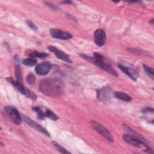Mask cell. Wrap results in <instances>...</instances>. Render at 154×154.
I'll list each match as a JSON object with an SVG mask.
<instances>
[{"mask_svg":"<svg viewBox=\"0 0 154 154\" xmlns=\"http://www.w3.org/2000/svg\"><path fill=\"white\" fill-rule=\"evenodd\" d=\"M94 40L96 45L98 46H102L106 40V35L104 31L102 29H97L94 33Z\"/></svg>","mask_w":154,"mask_h":154,"instance_id":"4fadbf2b","label":"cell"},{"mask_svg":"<svg viewBox=\"0 0 154 154\" xmlns=\"http://www.w3.org/2000/svg\"><path fill=\"white\" fill-rule=\"evenodd\" d=\"M6 80L9 82L10 83L12 84L14 87L22 94L25 95L26 97H29L33 100H35L37 98V96L36 94L33 93L32 91L29 90V89L26 88L25 87V86H23V85L22 84V83L19 82L18 81H17L16 80L14 81L12 78L11 77H8L6 78Z\"/></svg>","mask_w":154,"mask_h":154,"instance_id":"277c9868","label":"cell"},{"mask_svg":"<svg viewBox=\"0 0 154 154\" xmlns=\"http://www.w3.org/2000/svg\"><path fill=\"white\" fill-rule=\"evenodd\" d=\"M143 69L146 72V73L152 79H153L154 76V70L153 69L151 68L150 67L147 66L146 64H143Z\"/></svg>","mask_w":154,"mask_h":154,"instance_id":"d6986e66","label":"cell"},{"mask_svg":"<svg viewBox=\"0 0 154 154\" xmlns=\"http://www.w3.org/2000/svg\"><path fill=\"white\" fill-rule=\"evenodd\" d=\"M22 119L23 120V121L26 124H28L29 126H31L33 129H35L36 131L43 134L44 135H45L48 137H50L49 133L44 128H43L42 126H40V125H38L34 121H33L31 119H30L29 117H28V116H26V115H24V114H22Z\"/></svg>","mask_w":154,"mask_h":154,"instance_id":"ba28073f","label":"cell"},{"mask_svg":"<svg viewBox=\"0 0 154 154\" xmlns=\"http://www.w3.org/2000/svg\"><path fill=\"white\" fill-rule=\"evenodd\" d=\"M142 111L144 113H146V112H153V109L152 108H149V107H146V108H144Z\"/></svg>","mask_w":154,"mask_h":154,"instance_id":"484cf974","label":"cell"},{"mask_svg":"<svg viewBox=\"0 0 154 154\" xmlns=\"http://www.w3.org/2000/svg\"><path fill=\"white\" fill-rule=\"evenodd\" d=\"M114 94L112 90L108 87H104L97 91V98L100 101H106L111 99Z\"/></svg>","mask_w":154,"mask_h":154,"instance_id":"9c48e42d","label":"cell"},{"mask_svg":"<svg viewBox=\"0 0 154 154\" xmlns=\"http://www.w3.org/2000/svg\"><path fill=\"white\" fill-rule=\"evenodd\" d=\"M93 55H94V58L97 60H99V61H103L104 60V57L99 52H94L93 54Z\"/></svg>","mask_w":154,"mask_h":154,"instance_id":"603a6c76","label":"cell"},{"mask_svg":"<svg viewBox=\"0 0 154 154\" xmlns=\"http://www.w3.org/2000/svg\"><path fill=\"white\" fill-rule=\"evenodd\" d=\"M40 90L49 97H58L63 91L62 81L57 78H49L43 80L39 86Z\"/></svg>","mask_w":154,"mask_h":154,"instance_id":"6da1fadb","label":"cell"},{"mask_svg":"<svg viewBox=\"0 0 154 154\" xmlns=\"http://www.w3.org/2000/svg\"><path fill=\"white\" fill-rule=\"evenodd\" d=\"M52 144L54 145V146L58 150L60 151L61 153H71L70 152H69L67 150H66L64 147H63V146H61L60 144H59L58 143L55 142V141H52Z\"/></svg>","mask_w":154,"mask_h":154,"instance_id":"ffe728a7","label":"cell"},{"mask_svg":"<svg viewBox=\"0 0 154 154\" xmlns=\"http://www.w3.org/2000/svg\"><path fill=\"white\" fill-rule=\"evenodd\" d=\"M52 68V64L50 62H42L37 64L35 70L37 75L43 76L47 75Z\"/></svg>","mask_w":154,"mask_h":154,"instance_id":"7c38bea8","label":"cell"},{"mask_svg":"<svg viewBox=\"0 0 154 154\" xmlns=\"http://www.w3.org/2000/svg\"><path fill=\"white\" fill-rule=\"evenodd\" d=\"M50 34L52 37L60 40H69L72 38V35L70 33L56 28L51 29Z\"/></svg>","mask_w":154,"mask_h":154,"instance_id":"30bf717a","label":"cell"},{"mask_svg":"<svg viewBox=\"0 0 154 154\" xmlns=\"http://www.w3.org/2000/svg\"><path fill=\"white\" fill-rule=\"evenodd\" d=\"M48 48L51 52L54 54V55L57 57V58L69 63H72V60L70 59L69 56L67 54H66L65 52L58 49L55 46H49Z\"/></svg>","mask_w":154,"mask_h":154,"instance_id":"8fae6325","label":"cell"},{"mask_svg":"<svg viewBox=\"0 0 154 154\" xmlns=\"http://www.w3.org/2000/svg\"><path fill=\"white\" fill-rule=\"evenodd\" d=\"M4 111L7 118L14 124L19 125L21 123L22 117L16 108L13 106H6L4 107Z\"/></svg>","mask_w":154,"mask_h":154,"instance_id":"3957f363","label":"cell"},{"mask_svg":"<svg viewBox=\"0 0 154 154\" xmlns=\"http://www.w3.org/2000/svg\"><path fill=\"white\" fill-rule=\"evenodd\" d=\"M119 68L129 77H130L133 81H135L138 77V73L137 69L131 64L123 63L119 62L117 63Z\"/></svg>","mask_w":154,"mask_h":154,"instance_id":"5b68a950","label":"cell"},{"mask_svg":"<svg viewBox=\"0 0 154 154\" xmlns=\"http://www.w3.org/2000/svg\"><path fill=\"white\" fill-rule=\"evenodd\" d=\"M14 59L16 61H19V57H18V55H14Z\"/></svg>","mask_w":154,"mask_h":154,"instance_id":"4316f807","label":"cell"},{"mask_svg":"<svg viewBox=\"0 0 154 154\" xmlns=\"http://www.w3.org/2000/svg\"><path fill=\"white\" fill-rule=\"evenodd\" d=\"M45 115H46V117H48L49 119H52V120H54V121L57 120L58 119V117L54 112H52L50 109H47L46 111Z\"/></svg>","mask_w":154,"mask_h":154,"instance_id":"44dd1931","label":"cell"},{"mask_svg":"<svg viewBox=\"0 0 154 154\" xmlns=\"http://www.w3.org/2000/svg\"><path fill=\"white\" fill-rule=\"evenodd\" d=\"M44 2L46 4V5L49 6V7H51L52 9H53V10H57L58 9V7H57L55 5H54V4H52V3L49 2L45 1Z\"/></svg>","mask_w":154,"mask_h":154,"instance_id":"d4e9b609","label":"cell"},{"mask_svg":"<svg viewBox=\"0 0 154 154\" xmlns=\"http://www.w3.org/2000/svg\"><path fill=\"white\" fill-rule=\"evenodd\" d=\"M37 60L35 58H28L22 60V63L28 66H33L37 64Z\"/></svg>","mask_w":154,"mask_h":154,"instance_id":"2e32d148","label":"cell"},{"mask_svg":"<svg viewBox=\"0 0 154 154\" xmlns=\"http://www.w3.org/2000/svg\"><path fill=\"white\" fill-rule=\"evenodd\" d=\"M26 23L28 26L32 29L33 30H37V26L32 22L31 21H26Z\"/></svg>","mask_w":154,"mask_h":154,"instance_id":"cb8c5ba5","label":"cell"},{"mask_svg":"<svg viewBox=\"0 0 154 154\" xmlns=\"http://www.w3.org/2000/svg\"><path fill=\"white\" fill-rule=\"evenodd\" d=\"M29 55L31 58H35V57H37V58H44V57H46L48 56V54L47 53H46V52L34 51V52H31L29 54Z\"/></svg>","mask_w":154,"mask_h":154,"instance_id":"9a60e30c","label":"cell"},{"mask_svg":"<svg viewBox=\"0 0 154 154\" xmlns=\"http://www.w3.org/2000/svg\"><path fill=\"white\" fill-rule=\"evenodd\" d=\"M123 139L125 141H126V143L135 146L137 147H145V151L149 153H151L153 152V150L152 149V148H150L145 142H143V141L135 138L130 135H123Z\"/></svg>","mask_w":154,"mask_h":154,"instance_id":"8992f818","label":"cell"},{"mask_svg":"<svg viewBox=\"0 0 154 154\" xmlns=\"http://www.w3.org/2000/svg\"><path fill=\"white\" fill-rule=\"evenodd\" d=\"M15 76L16 78V81L22 83V73L19 64H17L15 67Z\"/></svg>","mask_w":154,"mask_h":154,"instance_id":"e0dca14e","label":"cell"},{"mask_svg":"<svg viewBox=\"0 0 154 154\" xmlns=\"http://www.w3.org/2000/svg\"><path fill=\"white\" fill-rule=\"evenodd\" d=\"M114 94L117 98L121 99L122 100L126 101V102H129L131 100V97L129 96L128 94L125 93L123 92L117 91L114 93Z\"/></svg>","mask_w":154,"mask_h":154,"instance_id":"5bb4252c","label":"cell"},{"mask_svg":"<svg viewBox=\"0 0 154 154\" xmlns=\"http://www.w3.org/2000/svg\"><path fill=\"white\" fill-rule=\"evenodd\" d=\"M79 55L83 58L84 59H85V60H87V61L93 64L94 65L97 66L98 67L102 69V70L107 72L108 73L111 74L112 75L116 76V77H117L119 75L117 74V73L116 72V71L113 69L110 66H109L108 64H105L103 61H99V60H97L96 59H95L94 57H90V56H88V55H87L85 54H80Z\"/></svg>","mask_w":154,"mask_h":154,"instance_id":"7a4b0ae2","label":"cell"},{"mask_svg":"<svg viewBox=\"0 0 154 154\" xmlns=\"http://www.w3.org/2000/svg\"><path fill=\"white\" fill-rule=\"evenodd\" d=\"M26 81L29 84H32L35 81V76L33 73H29L26 77Z\"/></svg>","mask_w":154,"mask_h":154,"instance_id":"7402d4cb","label":"cell"},{"mask_svg":"<svg viewBox=\"0 0 154 154\" xmlns=\"http://www.w3.org/2000/svg\"><path fill=\"white\" fill-rule=\"evenodd\" d=\"M91 126L93 128L102 136H103L106 140H107L109 142H112L114 139L111 135V134L109 132V131L105 128L103 125L99 123L98 122L92 120L91 121Z\"/></svg>","mask_w":154,"mask_h":154,"instance_id":"52a82bcc","label":"cell"},{"mask_svg":"<svg viewBox=\"0 0 154 154\" xmlns=\"http://www.w3.org/2000/svg\"><path fill=\"white\" fill-rule=\"evenodd\" d=\"M32 109L37 114V117L40 120H43L46 117L45 113L43 112V111L41 109V108L38 106H33Z\"/></svg>","mask_w":154,"mask_h":154,"instance_id":"ac0fdd59","label":"cell"}]
</instances>
